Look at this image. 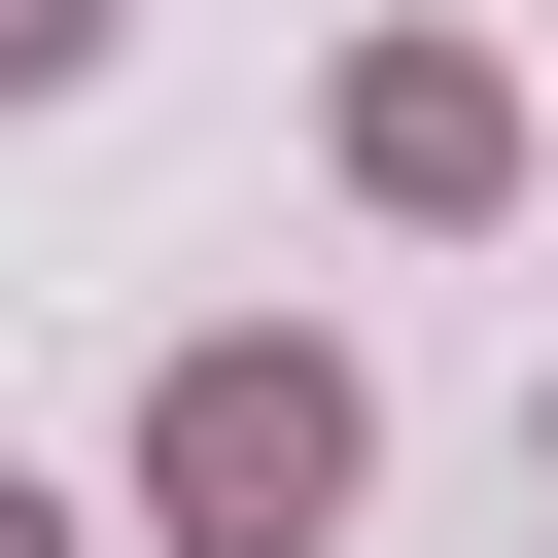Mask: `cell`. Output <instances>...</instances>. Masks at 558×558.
<instances>
[{
  "label": "cell",
  "mask_w": 558,
  "mask_h": 558,
  "mask_svg": "<svg viewBox=\"0 0 558 558\" xmlns=\"http://www.w3.org/2000/svg\"><path fill=\"white\" fill-rule=\"evenodd\" d=\"M349 488H384V384H349V349L244 314V349L140 384V523H174V558H349Z\"/></svg>",
  "instance_id": "cell-1"
},
{
  "label": "cell",
  "mask_w": 558,
  "mask_h": 558,
  "mask_svg": "<svg viewBox=\"0 0 558 558\" xmlns=\"http://www.w3.org/2000/svg\"><path fill=\"white\" fill-rule=\"evenodd\" d=\"M349 174H384L418 244H453V209H523V70H488V35H349Z\"/></svg>",
  "instance_id": "cell-2"
},
{
  "label": "cell",
  "mask_w": 558,
  "mask_h": 558,
  "mask_svg": "<svg viewBox=\"0 0 558 558\" xmlns=\"http://www.w3.org/2000/svg\"><path fill=\"white\" fill-rule=\"evenodd\" d=\"M105 35H140V0H0V105H70V70H105Z\"/></svg>",
  "instance_id": "cell-3"
},
{
  "label": "cell",
  "mask_w": 558,
  "mask_h": 558,
  "mask_svg": "<svg viewBox=\"0 0 558 558\" xmlns=\"http://www.w3.org/2000/svg\"><path fill=\"white\" fill-rule=\"evenodd\" d=\"M0 558H70V488H35V453H0Z\"/></svg>",
  "instance_id": "cell-4"
}]
</instances>
